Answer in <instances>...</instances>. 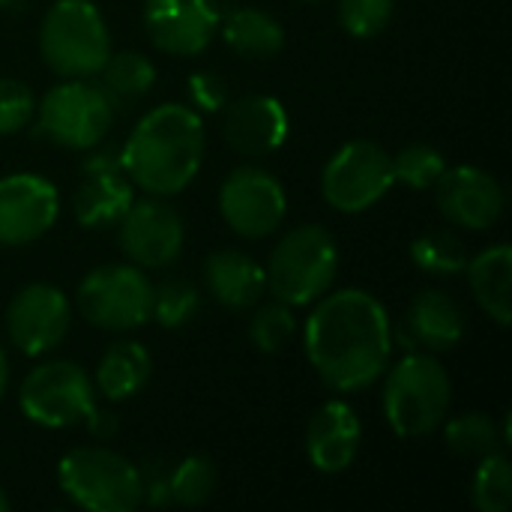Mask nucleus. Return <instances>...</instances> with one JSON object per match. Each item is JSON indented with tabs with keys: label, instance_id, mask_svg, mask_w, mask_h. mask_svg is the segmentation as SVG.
<instances>
[{
	"label": "nucleus",
	"instance_id": "1",
	"mask_svg": "<svg viewBox=\"0 0 512 512\" xmlns=\"http://www.w3.org/2000/svg\"><path fill=\"white\" fill-rule=\"evenodd\" d=\"M315 303L303 327V348L315 375L336 393L372 387L393 354V327L381 300L363 288H342Z\"/></svg>",
	"mask_w": 512,
	"mask_h": 512
},
{
	"label": "nucleus",
	"instance_id": "2",
	"mask_svg": "<svg viewBox=\"0 0 512 512\" xmlns=\"http://www.w3.org/2000/svg\"><path fill=\"white\" fill-rule=\"evenodd\" d=\"M204 162V123L189 105L165 102L147 111L120 150V168L132 186L156 198L180 195Z\"/></svg>",
	"mask_w": 512,
	"mask_h": 512
},
{
	"label": "nucleus",
	"instance_id": "3",
	"mask_svg": "<svg viewBox=\"0 0 512 512\" xmlns=\"http://www.w3.org/2000/svg\"><path fill=\"white\" fill-rule=\"evenodd\" d=\"M381 402L390 429L399 438L414 441L435 435L444 426L453 402V384L432 354L411 351L390 369Z\"/></svg>",
	"mask_w": 512,
	"mask_h": 512
},
{
	"label": "nucleus",
	"instance_id": "4",
	"mask_svg": "<svg viewBox=\"0 0 512 512\" xmlns=\"http://www.w3.org/2000/svg\"><path fill=\"white\" fill-rule=\"evenodd\" d=\"M336 270L339 246L333 234L321 225H297L273 246L264 279L276 300L300 309L330 291Z\"/></svg>",
	"mask_w": 512,
	"mask_h": 512
},
{
	"label": "nucleus",
	"instance_id": "5",
	"mask_svg": "<svg viewBox=\"0 0 512 512\" xmlns=\"http://www.w3.org/2000/svg\"><path fill=\"white\" fill-rule=\"evenodd\" d=\"M39 54L60 78L99 75L111 57L108 24L90 0H57L39 24Z\"/></svg>",
	"mask_w": 512,
	"mask_h": 512
},
{
	"label": "nucleus",
	"instance_id": "6",
	"mask_svg": "<svg viewBox=\"0 0 512 512\" xmlns=\"http://www.w3.org/2000/svg\"><path fill=\"white\" fill-rule=\"evenodd\" d=\"M63 495L90 512H132L144 504V477L120 453L105 447H75L57 465Z\"/></svg>",
	"mask_w": 512,
	"mask_h": 512
},
{
	"label": "nucleus",
	"instance_id": "7",
	"mask_svg": "<svg viewBox=\"0 0 512 512\" xmlns=\"http://www.w3.org/2000/svg\"><path fill=\"white\" fill-rule=\"evenodd\" d=\"M75 303L90 327L129 333L150 321L153 285L135 264H105L81 279Z\"/></svg>",
	"mask_w": 512,
	"mask_h": 512
},
{
	"label": "nucleus",
	"instance_id": "8",
	"mask_svg": "<svg viewBox=\"0 0 512 512\" xmlns=\"http://www.w3.org/2000/svg\"><path fill=\"white\" fill-rule=\"evenodd\" d=\"M18 408L42 429L87 426V420L96 414V387L72 360H48L21 381Z\"/></svg>",
	"mask_w": 512,
	"mask_h": 512
},
{
	"label": "nucleus",
	"instance_id": "9",
	"mask_svg": "<svg viewBox=\"0 0 512 512\" xmlns=\"http://www.w3.org/2000/svg\"><path fill=\"white\" fill-rule=\"evenodd\" d=\"M36 120L39 132L66 150H93L102 144V138L111 129L114 105L105 96L102 87L69 78L57 87H51L42 102H36Z\"/></svg>",
	"mask_w": 512,
	"mask_h": 512
},
{
	"label": "nucleus",
	"instance_id": "10",
	"mask_svg": "<svg viewBox=\"0 0 512 512\" xmlns=\"http://www.w3.org/2000/svg\"><path fill=\"white\" fill-rule=\"evenodd\" d=\"M393 183V156L369 138L342 144L321 171V195L339 213H363L375 207Z\"/></svg>",
	"mask_w": 512,
	"mask_h": 512
},
{
	"label": "nucleus",
	"instance_id": "11",
	"mask_svg": "<svg viewBox=\"0 0 512 512\" xmlns=\"http://www.w3.org/2000/svg\"><path fill=\"white\" fill-rule=\"evenodd\" d=\"M219 213L234 234L264 240L285 222L288 195L270 171L243 165L225 177L219 189Z\"/></svg>",
	"mask_w": 512,
	"mask_h": 512
},
{
	"label": "nucleus",
	"instance_id": "12",
	"mask_svg": "<svg viewBox=\"0 0 512 512\" xmlns=\"http://www.w3.org/2000/svg\"><path fill=\"white\" fill-rule=\"evenodd\" d=\"M117 240L129 264L141 270H162L183 252V216L162 198H135L117 222Z\"/></svg>",
	"mask_w": 512,
	"mask_h": 512
},
{
	"label": "nucleus",
	"instance_id": "13",
	"mask_svg": "<svg viewBox=\"0 0 512 512\" xmlns=\"http://www.w3.org/2000/svg\"><path fill=\"white\" fill-rule=\"evenodd\" d=\"M72 306L66 294L48 282L24 285L6 309V333L9 342L24 357L51 354L69 333Z\"/></svg>",
	"mask_w": 512,
	"mask_h": 512
},
{
	"label": "nucleus",
	"instance_id": "14",
	"mask_svg": "<svg viewBox=\"0 0 512 512\" xmlns=\"http://www.w3.org/2000/svg\"><path fill=\"white\" fill-rule=\"evenodd\" d=\"M60 216L57 186L39 174L0 177V243L27 246L45 237Z\"/></svg>",
	"mask_w": 512,
	"mask_h": 512
},
{
	"label": "nucleus",
	"instance_id": "15",
	"mask_svg": "<svg viewBox=\"0 0 512 512\" xmlns=\"http://www.w3.org/2000/svg\"><path fill=\"white\" fill-rule=\"evenodd\" d=\"M216 0H144V30L150 42L174 57L201 54L219 33Z\"/></svg>",
	"mask_w": 512,
	"mask_h": 512
},
{
	"label": "nucleus",
	"instance_id": "16",
	"mask_svg": "<svg viewBox=\"0 0 512 512\" xmlns=\"http://www.w3.org/2000/svg\"><path fill=\"white\" fill-rule=\"evenodd\" d=\"M435 201L447 222L468 231H486L504 213L501 183L477 165L447 168L435 183Z\"/></svg>",
	"mask_w": 512,
	"mask_h": 512
},
{
	"label": "nucleus",
	"instance_id": "17",
	"mask_svg": "<svg viewBox=\"0 0 512 512\" xmlns=\"http://www.w3.org/2000/svg\"><path fill=\"white\" fill-rule=\"evenodd\" d=\"M222 138L240 156H270L288 141V111L276 96L264 93L225 102Z\"/></svg>",
	"mask_w": 512,
	"mask_h": 512
},
{
	"label": "nucleus",
	"instance_id": "18",
	"mask_svg": "<svg viewBox=\"0 0 512 512\" xmlns=\"http://www.w3.org/2000/svg\"><path fill=\"white\" fill-rule=\"evenodd\" d=\"M363 441L360 417L342 399L324 402L306 426V456L321 474H342L354 465Z\"/></svg>",
	"mask_w": 512,
	"mask_h": 512
},
{
	"label": "nucleus",
	"instance_id": "19",
	"mask_svg": "<svg viewBox=\"0 0 512 512\" xmlns=\"http://www.w3.org/2000/svg\"><path fill=\"white\" fill-rule=\"evenodd\" d=\"M399 333L405 348L423 345L426 351H450L465 336V312L447 291L429 288L411 300Z\"/></svg>",
	"mask_w": 512,
	"mask_h": 512
},
{
	"label": "nucleus",
	"instance_id": "20",
	"mask_svg": "<svg viewBox=\"0 0 512 512\" xmlns=\"http://www.w3.org/2000/svg\"><path fill=\"white\" fill-rule=\"evenodd\" d=\"M204 285L210 297L231 312L258 306L267 291L264 267L240 249H216L204 264Z\"/></svg>",
	"mask_w": 512,
	"mask_h": 512
},
{
	"label": "nucleus",
	"instance_id": "21",
	"mask_svg": "<svg viewBox=\"0 0 512 512\" xmlns=\"http://www.w3.org/2000/svg\"><path fill=\"white\" fill-rule=\"evenodd\" d=\"M132 201H135V186L123 174V168H99V171H87L84 183L75 192L72 210L84 228H108L123 219Z\"/></svg>",
	"mask_w": 512,
	"mask_h": 512
},
{
	"label": "nucleus",
	"instance_id": "22",
	"mask_svg": "<svg viewBox=\"0 0 512 512\" xmlns=\"http://www.w3.org/2000/svg\"><path fill=\"white\" fill-rule=\"evenodd\" d=\"M468 285L480 309L498 324L510 327V282H512V246L495 243L483 249L477 258H468Z\"/></svg>",
	"mask_w": 512,
	"mask_h": 512
},
{
	"label": "nucleus",
	"instance_id": "23",
	"mask_svg": "<svg viewBox=\"0 0 512 512\" xmlns=\"http://www.w3.org/2000/svg\"><path fill=\"white\" fill-rule=\"evenodd\" d=\"M150 372H153V360H150L147 348L141 342L120 339L105 348V354L96 366L93 387L108 402H126L147 387Z\"/></svg>",
	"mask_w": 512,
	"mask_h": 512
},
{
	"label": "nucleus",
	"instance_id": "24",
	"mask_svg": "<svg viewBox=\"0 0 512 512\" xmlns=\"http://www.w3.org/2000/svg\"><path fill=\"white\" fill-rule=\"evenodd\" d=\"M219 30L225 45L240 57L264 60V57H276L285 48L282 24L264 9H252V6L231 9L225 21H219Z\"/></svg>",
	"mask_w": 512,
	"mask_h": 512
},
{
	"label": "nucleus",
	"instance_id": "25",
	"mask_svg": "<svg viewBox=\"0 0 512 512\" xmlns=\"http://www.w3.org/2000/svg\"><path fill=\"white\" fill-rule=\"evenodd\" d=\"M99 75H102V90L111 99V105L135 102L156 84V66L141 51L111 54L105 66L99 69Z\"/></svg>",
	"mask_w": 512,
	"mask_h": 512
},
{
	"label": "nucleus",
	"instance_id": "26",
	"mask_svg": "<svg viewBox=\"0 0 512 512\" xmlns=\"http://www.w3.org/2000/svg\"><path fill=\"white\" fill-rule=\"evenodd\" d=\"M444 441L462 459H483L504 447L501 429L495 426L489 414H480V411L459 414L450 423L444 420Z\"/></svg>",
	"mask_w": 512,
	"mask_h": 512
},
{
	"label": "nucleus",
	"instance_id": "27",
	"mask_svg": "<svg viewBox=\"0 0 512 512\" xmlns=\"http://www.w3.org/2000/svg\"><path fill=\"white\" fill-rule=\"evenodd\" d=\"M411 261L429 276H456L468 267V249L453 231H426L411 243Z\"/></svg>",
	"mask_w": 512,
	"mask_h": 512
},
{
	"label": "nucleus",
	"instance_id": "28",
	"mask_svg": "<svg viewBox=\"0 0 512 512\" xmlns=\"http://www.w3.org/2000/svg\"><path fill=\"white\" fill-rule=\"evenodd\" d=\"M474 507L483 512H507L512 507V471L507 453H489L480 459L471 486Z\"/></svg>",
	"mask_w": 512,
	"mask_h": 512
},
{
	"label": "nucleus",
	"instance_id": "29",
	"mask_svg": "<svg viewBox=\"0 0 512 512\" xmlns=\"http://www.w3.org/2000/svg\"><path fill=\"white\" fill-rule=\"evenodd\" d=\"M216 483L219 474L207 456H186L168 477V495L180 507H201L213 498Z\"/></svg>",
	"mask_w": 512,
	"mask_h": 512
},
{
	"label": "nucleus",
	"instance_id": "30",
	"mask_svg": "<svg viewBox=\"0 0 512 512\" xmlns=\"http://www.w3.org/2000/svg\"><path fill=\"white\" fill-rule=\"evenodd\" d=\"M297 333L294 306L273 297V303H264L255 309L249 321V339L261 354H279Z\"/></svg>",
	"mask_w": 512,
	"mask_h": 512
},
{
	"label": "nucleus",
	"instance_id": "31",
	"mask_svg": "<svg viewBox=\"0 0 512 512\" xmlns=\"http://www.w3.org/2000/svg\"><path fill=\"white\" fill-rule=\"evenodd\" d=\"M447 171V162L438 147L432 144H408L393 156V174L396 183H405L408 189H435L441 174Z\"/></svg>",
	"mask_w": 512,
	"mask_h": 512
},
{
	"label": "nucleus",
	"instance_id": "32",
	"mask_svg": "<svg viewBox=\"0 0 512 512\" xmlns=\"http://www.w3.org/2000/svg\"><path fill=\"white\" fill-rule=\"evenodd\" d=\"M198 306H201V294L192 282L168 279L153 291V315L150 318H156V324L165 330H177L195 318Z\"/></svg>",
	"mask_w": 512,
	"mask_h": 512
},
{
	"label": "nucleus",
	"instance_id": "33",
	"mask_svg": "<svg viewBox=\"0 0 512 512\" xmlns=\"http://www.w3.org/2000/svg\"><path fill=\"white\" fill-rule=\"evenodd\" d=\"M396 0H339V24L354 39L378 36L393 18Z\"/></svg>",
	"mask_w": 512,
	"mask_h": 512
},
{
	"label": "nucleus",
	"instance_id": "34",
	"mask_svg": "<svg viewBox=\"0 0 512 512\" xmlns=\"http://www.w3.org/2000/svg\"><path fill=\"white\" fill-rule=\"evenodd\" d=\"M36 114L33 90L18 78H0V135L21 132Z\"/></svg>",
	"mask_w": 512,
	"mask_h": 512
},
{
	"label": "nucleus",
	"instance_id": "35",
	"mask_svg": "<svg viewBox=\"0 0 512 512\" xmlns=\"http://www.w3.org/2000/svg\"><path fill=\"white\" fill-rule=\"evenodd\" d=\"M189 108H195L198 114H213V111H222V105L228 102V87H225V78L219 72H210V69H201V72H192L189 75Z\"/></svg>",
	"mask_w": 512,
	"mask_h": 512
},
{
	"label": "nucleus",
	"instance_id": "36",
	"mask_svg": "<svg viewBox=\"0 0 512 512\" xmlns=\"http://www.w3.org/2000/svg\"><path fill=\"white\" fill-rule=\"evenodd\" d=\"M6 381H9V360H6V354H3V348H0V396H3V390H6Z\"/></svg>",
	"mask_w": 512,
	"mask_h": 512
},
{
	"label": "nucleus",
	"instance_id": "37",
	"mask_svg": "<svg viewBox=\"0 0 512 512\" xmlns=\"http://www.w3.org/2000/svg\"><path fill=\"white\" fill-rule=\"evenodd\" d=\"M9 510V498H6V492L0 489V512H6Z\"/></svg>",
	"mask_w": 512,
	"mask_h": 512
},
{
	"label": "nucleus",
	"instance_id": "38",
	"mask_svg": "<svg viewBox=\"0 0 512 512\" xmlns=\"http://www.w3.org/2000/svg\"><path fill=\"white\" fill-rule=\"evenodd\" d=\"M309 3H315V0H309Z\"/></svg>",
	"mask_w": 512,
	"mask_h": 512
}]
</instances>
